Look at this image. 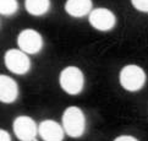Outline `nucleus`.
<instances>
[{
    "mask_svg": "<svg viewBox=\"0 0 148 141\" xmlns=\"http://www.w3.org/2000/svg\"><path fill=\"white\" fill-rule=\"evenodd\" d=\"M62 128L71 138H80L84 133L86 118L80 108L69 107L62 116Z\"/></svg>",
    "mask_w": 148,
    "mask_h": 141,
    "instance_id": "1",
    "label": "nucleus"
},
{
    "mask_svg": "<svg viewBox=\"0 0 148 141\" xmlns=\"http://www.w3.org/2000/svg\"><path fill=\"white\" fill-rule=\"evenodd\" d=\"M146 74L137 65H127L120 72V83L125 90L136 92L145 86Z\"/></svg>",
    "mask_w": 148,
    "mask_h": 141,
    "instance_id": "2",
    "label": "nucleus"
},
{
    "mask_svg": "<svg viewBox=\"0 0 148 141\" xmlns=\"http://www.w3.org/2000/svg\"><path fill=\"white\" fill-rule=\"evenodd\" d=\"M83 74L76 66H69L60 74V85L69 95H77L83 88Z\"/></svg>",
    "mask_w": 148,
    "mask_h": 141,
    "instance_id": "3",
    "label": "nucleus"
},
{
    "mask_svg": "<svg viewBox=\"0 0 148 141\" xmlns=\"http://www.w3.org/2000/svg\"><path fill=\"white\" fill-rule=\"evenodd\" d=\"M5 65L14 74L23 75L29 70L31 60L25 52L17 49H10L5 54Z\"/></svg>",
    "mask_w": 148,
    "mask_h": 141,
    "instance_id": "4",
    "label": "nucleus"
},
{
    "mask_svg": "<svg viewBox=\"0 0 148 141\" xmlns=\"http://www.w3.org/2000/svg\"><path fill=\"white\" fill-rule=\"evenodd\" d=\"M20 49L27 54H36L40 52L43 47L42 36L34 30H23L17 37Z\"/></svg>",
    "mask_w": 148,
    "mask_h": 141,
    "instance_id": "5",
    "label": "nucleus"
},
{
    "mask_svg": "<svg viewBox=\"0 0 148 141\" xmlns=\"http://www.w3.org/2000/svg\"><path fill=\"white\" fill-rule=\"evenodd\" d=\"M14 131L20 141H37V125L29 117L21 116L15 119Z\"/></svg>",
    "mask_w": 148,
    "mask_h": 141,
    "instance_id": "6",
    "label": "nucleus"
},
{
    "mask_svg": "<svg viewBox=\"0 0 148 141\" xmlns=\"http://www.w3.org/2000/svg\"><path fill=\"white\" fill-rule=\"evenodd\" d=\"M115 15L108 9L99 8L89 14V23L96 30L109 31L115 26Z\"/></svg>",
    "mask_w": 148,
    "mask_h": 141,
    "instance_id": "7",
    "label": "nucleus"
},
{
    "mask_svg": "<svg viewBox=\"0 0 148 141\" xmlns=\"http://www.w3.org/2000/svg\"><path fill=\"white\" fill-rule=\"evenodd\" d=\"M38 133L44 141H62L65 130L54 120H43L39 124Z\"/></svg>",
    "mask_w": 148,
    "mask_h": 141,
    "instance_id": "8",
    "label": "nucleus"
},
{
    "mask_svg": "<svg viewBox=\"0 0 148 141\" xmlns=\"http://www.w3.org/2000/svg\"><path fill=\"white\" fill-rule=\"evenodd\" d=\"M18 96L17 83L10 76H0V101L3 103H12Z\"/></svg>",
    "mask_w": 148,
    "mask_h": 141,
    "instance_id": "9",
    "label": "nucleus"
},
{
    "mask_svg": "<svg viewBox=\"0 0 148 141\" xmlns=\"http://www.w3.org/2000/svg\"><path fill=\"white\" fill-rule=\"evenodd\" d=\"M92 0H67L65 4L66 12L72 17H83L92 12Z\"/></svg>",
    "mask_w": 148,
    "mask_h": 141,
    "instance_id": "10",
    "label": "nucleus"
},
{
    "mask_svg": "<svg viewBox=\"0 0 148 141\" xmlns=\"http://www.w3.org/2000/svg\"><path fill=\"white\" fill-rule=\"evenodd\" d=\"M26 10L33 16H42L50 8V0H25Z\"/></svg>",
    "mask_w": 148,
    "mask_h": 141,
    "instance_id": "11",
    "label": "nucleus"
},
{
    "mask_svg": "<svg viewBox=\"0 0 148 141\" xmlns=\"http://www.w3.org/2000/svg\"><path fill=\"white\" fill-rule=\"evenodd\" d=\"M18 3L17 0H0V14L10 16L17 11Z\"/></svg>",
    "mask_w": 148,
    "mask_h": 141,
    "instance_id": "12",
    "label": "nucleus"
},
{
    "mask_svg": "<svg viewBox=\"0 0 148 141\" xmlns=\"http://www.w3.org/2000/svg\"><path fill=\"white\" fill-rule=\"evenodd\" d=\"M131 1L135 9L143 12H148V0H131Z\"/></svg>",
    "mask_w": 148,
    "mask_h": 141,
    "instance_id": "13",
    "label": "nucleus"
},
{
    "mask_svg": "<svg viewBox=\"0 0 148 141\" xmlns=\"http://www.w3.org/2000/svg\"><path fill=\"white\" fill-rule=\"evenodd\" d=\"M0 141H11L10 134L5 130H0Z\"/></svg>",
    "mask_w": 148,
    "mask_h": 141,
    "instance_id": "14",
    "label": "nucleus"
},
{
    "mask_svg": "<svg viewBox=\"0 0 148 141\" xmlns=\"http://www.w3.org/2000/svg\"><path fill=\"white\" fill-rule=\"evenodd\" d=\"M114 141H138V140L135 139V138H132V136H129V135H124V136L116 138Z\"/></svg>",
    "mask_w": 148,
    "mask_h": 141,
    "instance_id": "15",
    "label": "nucleus"
}]
</instances>
